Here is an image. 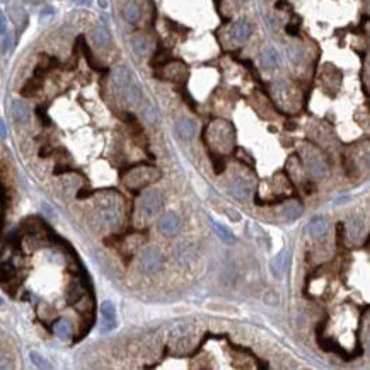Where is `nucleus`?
Instances as JSON below:
<instances>
[{
	"label": "nucleus",
	"instance_id": "obj_3",
	"mask_svg": "<svg viewBox=\"0 0 370 370\" xmlns=\"http://www.w3.org/2000/svg\"><path fill=\"white\" fill-rule=\"evenodd\" d=\"M140 266L145 273H155L162 266V254L157 248H149L140 256Z\"/></svg>",
	"mask_w": 370,
	"mask_h": 370
},
{
	"label": "nucleus",
	"instance_id": "obj_14",
	"mask_svg": "<svg viewBox=\"0 0 370 370\" xmlns=\"http://www.w3.org/2000/svg\"><path fill=\"white\" fill-rule=\"evenodd\" d=\"M140 16H142V9H140V5L136 4V2H128V4H125V7H123V17H125V21L133 24V22L138 21Z\"/></svg>",
	"mask_w": 370,
	"mask_h": 370
},
{
	"label": "nucleus",
	"instance_id": "obj_28",
	"mask_svg": "<svg viewBox=\"0 0 370 370\" xmlns=\"http://www.w3.org/2000/svg\"><path fill=\"white\" fill-rule=\"evenodd\" d=\"M53 14V9L51 7H48V9H45V11L41 12V19H46V17H50V16Z\"/></svg>",
	"mask_w": 370,
	"mask_h": 370
},
{
	"label": "nucleus",
	"instance_id": "obj_22",
	"mask_svg": "<svg viewBox=\"0 0 370 370\" xmlns=\"http://www.w3.org/2000/svg\"><path fill=\"white\" fill-rule=\"evenodd\" d=\"M171 62V53L168 50H161V51L155 53L154 60H152V65H157V67H162V65H168Z\"/></svg>",
	"mask_w": 370,
	"mask_h": 370
},
{
	"label": "nucleus",
	"instance_id": "obj_24",
	"mask_svg": "<svg viewBox=\"0 0 370 370\" xmlns=\"http://www.w3.org/2000/svg\"><path fill=\"white\" fill-rule=\"evenodd\" d=\"M31 360H33V363H34L36 367H39V369H50V363L46 362V360L43 358L39 353L31 352Z\"/></svg>",
	"mask_w": 370,
	"mask_h": 370
},
{
	"label": "nucleus",
	"instance_id": "obj_32",
	"mask_svg": "<svg viewBox=\"0 0 370 370\" xmlns=\"http://www.w3.org/2000/svg\"><path fill=\"white\" fill-rule=\"evenodd\" d=\"M0 305H2V299H0Z\"/></svg>",
	"mask_w": 370,
	"mask_h": 370
},
{
	"label": "nucleus",
	"instance_id": "obj_23",
	"mask_svg": "<svg viewBox=\"0 0 370 370\" xmlns=\"http://www.w3.org/2000/svg\"><path fill=\"white\" fill-rule=\"evenodd\" d=\"M348 231H350V234H352L353 237H358L360 232H362V222H360L358 219H350Z\"/></svg>",
	"mask_w": 370,
	"mask_h": 370
},
{
	"label": "nucleus",
	"instance_id": "obj_1",
	"mask_svg": "<svg viewBox=\"0 0 370 370\" xmlns=\"http://www.w3.org/2000/svg\"><path fill=\"white\" fill-rule=\"evenodd\" d=\"M98 220L109 229H116L121 224V212L115 202H108L98 210Z\"/></svg>",
	"mask_w": 370,
	"mask_h": 370
},
{
	"label": "nucleus",
	"instance_id": "obj_15",
	"mask_svg": "<svg viewBox=\"0 0 370 370\" xmlns=\"http://www.w3.org/2000/svg\"><path fill=\"white\" fill-rule=\"evenodd\" d=\"M251 31L252 28L248 21H239L237 24L234 26L232 34H234V39H237V41H246V39L251 36Z\"/></svg>",
	"mask_w": 370,
	"mask_h": 370
},
{
	"label": "nucleus",
	"instance_id": "obj_31",
	"mask_svg": "<svg viewBox=\"0 0 370 370\" xmlns=\"http://www.w3.org/2000/svg\"><path fill=\"white\" fill-rule=\"evenodd\" d=\"M77 2H84V0H77Z\"/></svg>",
	"mask_w": 370,
	"mask_h": 370
},
{
	"label": "nucleus",
	"instance_id": "obj_7",
	"mask_svg": "<svg viewBox=\"0 0 370 370\" xmlns=\"http://www.w3.org/2000/svg\"><path fill=\"white\" fill-rule=\"evenodd\" d=\"M307 232L312 239H322L328 232V224H326V220L322 217H314L311 219L307 225Z\"/></svg>",
	"mask_w": 370,
	"mask_h": 370
},
{
	"label": "nucleus",
	"instance_id": "obj_10",
	"mask_svg": "<svg viewBox=\"0 0 370 370\" xmlns=\"http://www.w3.org/2000/svg\"><path fill=\"white\" fill-rule=\"evenodd\" d=\"M176 130H178L179 136L185 140H191L193 136H195V132H196V125L193 119L189 118H179L178 123H176Z\"/></svg>",
	"mask_w": 370,
	"mask_h": 370
},
{
	"label": "nucleus",
	"instance_id": "obj_17",
	"mask_svg": "<svg viewBox=\"0 0 370 370\" xmlns=\"http://www.w3.org/2000/svg\"><path fill=\"white\" fill-rule=\"evenodd\" d=\"M133 50H135V53L140 56L147 55V53L151 51V41H149V38L143 34H136L135 38H133Z\"/></svg>",
	"mask_w": 370,
	"mask_h": 370
},
{
	"label": "nucleus",
	"instance_id": "obj_30",
	"mask_svg": "<svg viewBox=\"0 0 370 370\" xmlns=\"http://www.w3.org/2000/svg\"><path fill=\"white\" fill-rule=\"evenodd\" d=\"M98 2H99V5H101V7H106V5H108V2H106V0H98Z\"/></svg>",
	"mask_w": 370,
	"mask_h": 370
},
{
	"label": "nucleus",
	"instance_id": "obj_16",
	"mask_svg": "<svg viewBox=\"0 0 370 370\" xmlns=\"http://www.w3.org/2000/svg\"><path fill=\"white\" fill-rule=\"evenodd\" d=\"M278 62H280V56L275 48H266L265 51H263L261 65L265 67V68H275V67L278 65Z\"/></svg>",
	"mask_w": 370,
	"mask_h": 370
},
{
	"label": "nucleus",
	"instance_id": "obj_9",
	"mask_svg": "<svg viewBox=\"0 0 370 370\" xmlns=\"http://www.w3.org/2000/svg\"><path fill=\"white\" fill-rule=\"evenodd\" d=\"M231 191L237 200H246L251 195V183L244 178H235L234 183H232Z\"/></svg>",
	"mask_w": 370,
	"mask_h": 370
},
{
	"label": "nucleus",
	"instance_id": "obj_6",
	"mask_svg": "<svg viewBox=\"0 0 370 370\" xmlns=\"http://www.w3.org/2000/svg\"><path fill=\"white\" fill-rule=\"evenodd\" d=\"M12 118H14V121L19 123V125H26V123L29 121L31 111H29L28 104H26L24 101L16 99V101L12 102Z\"/></svg>",
	"mask_w": 370,
	"mask_h": 370
},
{
	"label": "nucleus",
	"instance_id": "obj_26",
	"mask_svg": "<svg viewBox=\"0 0 370 370\" xmlns=\"http://www.w3.org/2000/svg\"><path fill=\"white\" fill-rule=\"evenodd\" d=\"M286 33H288L290 36H297L299 34V26L293 24V22H290V24H286Z\"/></svg>",
	"mask_w": 370,
	"mask_h": 370
},
{
	"label": "nucleus",
	"instance_id": "obj_5",
	"mask_svg": "<svg viewBox=\"0 0 370 370\" xmlns=\"http://www.w3.org/2000/svg\"><path fill=\"white\" fill-rule=\"evenodd\" d=\"M101 331L102 333H109L116 328V309L113 305V302L104 301L101 304Z\"/></svg>",
	"mask_w": 370,
	"mask_h": 370
},
{
	"label": "nucleus",
	"instance_id": "obj_20",
	"mask_svg": "<svg viewBox=\"0 0 370 370\" xmlns=\"http://www.w3.org/2000/svg\"><path fill=\"white\" fill-rule=\"evenodd\" d=\"M301 213H302V206L299 205L297 202L288 203V205H285V208H283V215H285V219H288V220L299 219Z\"/></svg>",
	"mask_w": 370,
	"mask_h": 370
},
{
	"label": "nucleus",
	"instance_id": "obj_19",
	"mask_svg": "<svg viewBox=\"0 0 370 370\" xmlns=\"http://www.w3.org/2000/svg\"><path fill=\"white\" fill-rule=\"evenodd\" d=\"M213 231H215V234L219 235V237L222 239L225 244H234L235 242V235L232 234V232L229 231L225 225L219 224V222H213Z\"/></svg>",
	"mask_w": 370,
	"mask_h": 370
},
{
	"label": "nucleus",
	"instance_id": "obj_2",
	"mask_svg": "<svg viewBox=\"0 0 370 370\" xmlns=\"http://www.w3.org/2000/svg\"><path fill=\"white\" fill-rule=\"evenodd\" d=\"M162 193L157 189H151V191L143 193L142 200H140V210H142L143 217H154L159 210L162 208Z\"/></svg>",
	"mask_w": 370,
	"mask_h": 370
},
{
	"label": "nucleus",
	"instance_id": "obj_4",
	"mask_svg": "<svg viewBox=\"0 0 370 370\" xmlns=\"http://www.w3.org/2000/svg\"><path fill=\"white\" fill-rule=\"evenodd\" d=\"M159 231L161 234H164L166 237H174L181 231V219L178 217V213L168 212L161 220H159Z\"/></svg>",
	"mask_w": 370,
	"mask_h": 370
},
{
	"label": "nucleus",
	"instance_id": "obj_27",
	"mask_svg": "<svg viewBox=\"0 0 370 370\" xmlns=\"http://www.w3.org/2000/svg\"><path fill=\"white\" fill-rule=\"evenodd\" d=\"M185 333H186V326L185 324H179V326H176V328L172 329V336H174V338L185 335Z\"/></svg>",
	"mask_w": 370,
	"mask_h": 370
},
{
	"label": "nucleus",
	"instance_id": "obj_29",
	"mask_svg": "<svg viewBox=\"0 0 370 370\" xmlns=\"http://www.w3.org/2000/svg\"><path fill=\"white\" fill-rule=\"evenodd\" d=\"M0 136H2V138L5 136V125H4V121H2V119H0Z\"/></svg>",
	"mask_w": 370,
	"mask_h": 370
},
{
	"label": "nucleus",
	"instance_id": "obj_13",
	"mask_svg": "<svg viewBox=\"0 0 370 370\" xmlns=\"http://www.w3.org/2000/svg\"><path fill=\"white\" fill-rule=\"evenodd\" d=\"M123 94H125L126 102H130L132 106H136L140 101H142V91H140L138 85L132 84V82H130V84L123 89Z\"/></svg>",
	"mask_w": 370,
	"mask_h": 370
},
{
	"label": "nucleus",
	"instance_id": "obj_8",
	"mask_svg": "<svg viewBox=\"0 0 370 370\" xmlns=\"http://www.w3.org/2000/svg\"><path fill=\"white\" fill-rule=\"evenodd\" d=\"M286 265H288V252L280 251L278 254L271 259V263H269V269H271L273 276H275V278H280V276L285 273Z\"/></svg>",
	"mask_w": 370,
	"mask_h": 370
},
{
	"label": "nucleus",
	"instance_id": "obj_25",
	"mask_svg": "<svg viewBox=\"0 0 370 370\" xmlns=\"http://www.w3.org/2000/svg\"><path fill=\"white\" fill-rule=\"evenodd\" d=\"M7 34V19H5L4 12L0 11V36Z\"/></svg>",
	"mask_w": 370,
	"mask_h": 370
},
{
	"label": "nucleus",
	"instance_id": "obj_12",
	"mask_svg": "<svg viewBox=\"0 0 370 370\" xmlns=\"http://www.w3.org/2000/svg\"><path fill=\"white\" fill-rule=\"evenodd\" d=\"M113 82L118 89H125L126 85L130 84V70L126 67H118V68L113 72Z\"/></svg>",
	"mask_w": 370,
	"mask_h": 370
},
{
	"label": "nucleus",
	"instance_id": "obj_11",
	"mask_svg": "<svg viewBox=\"0 0 370 370\" xmlns=\"http://www.w3.org/2000/svg\"><path fill=\"white\" fill-rule=\"evenodd\" d=\"M109 39H111V36H109V31L104 26H96V28L92 29V43H94L98 48L108 46Z\"/></svg>",
	"mask_w": 370,
	"mask_h": 370
},
{
	"label": "nucleus",
	"instance_id": "obj_21",
	"mask_svg": "<svg viewBox=\"0 0 370 370\" xmlns=\"http://www.w3.org/2000/svg\"><path fill=\"white\" fill-rule=\"evenodd\" d=\"M142 115H143V118H145L147 123H155L157 121V109H155L151 102H145V106H143V109H142Z\"/></svg>",
	"mask_w": 370,
	"mask_h": 370
},
{
	"label": "nucleus",
	"instance_id": "obj_18",
	"mask_svg": "<svg viewBox=\"0 0 370 370\" xmlns=\"http://www.w3.org/2000/svg\"><path fill=\"white\" fill-rule=\"evenodd\" d=\"M53 333H55L56 336H58L60 339H68L70 335H72V329H70V322L67 321V319H58V321L55 322V326H53Z\"/></svg>",
	"mask_w": 370,
	"mask_h": 370
}]
</instances>
